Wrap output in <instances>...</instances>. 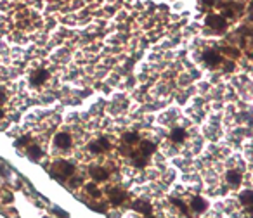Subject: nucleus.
<instances>
[{
    "label": "nucleus",
    "instance_id": "nucleus-16",
    "mask_svg": "<svg viewBox=\"0 0 253 218\" xmlns=\"http://www.w3.org/2000/svg\"><path fill=\"white\" fill-rule=\"evenodd\" d=\"M85 189L88 191V194H90L92 197H101V194H102V192L96 187V183H87V185H85Z\"/></svg>",
    "mask_w": 253,
    "mask_h": 218
},
{
    "label": "nucleus",
    "instance_id": "nucleus-6",
    "mask_svg": "<svg viewBox=\"0 0 253 218\" xmlns=\"http://www.w3.org/2000/svg\"><path fill=\"white\" fill-rule=\"evenodd\" d=\"M203 59H205V62H206L208 66H212V68H213V66H217L218 62L222 61L220 54H217L215 50H210V48L203 52Z\"/></svg>",
    "mask_w": 253,
    "mask_h": 218
},
{
    "label": "nucleus",
    "instance_id": "nucleus-25",
    "mask_svg": "<svg viewBox=\"0 0 253 218\" xmlns=\"http://www.w3.org/2000/svg\"><path fill=\"white\" fill-rule=\"evenodd\" d=\"M4 118V111H2V109H0V119Z\"/></svg>",
    "mask_w": 253,
    "mask_h": 218
},
{
    "label": "nucleus",
    "instance_id": "nucleus-4",
    "mask_svg": "<svg viewBox=\"0 0 253 218\" xmlns=\"http://www.w3.org/2000/svg\"><path fill=\"white\" fill-rule=\"evenodd\" d=\"M156 151V144L151 142V140H140V145H139V154H142L144 157H149L151 154H154Z\"/></svg>",
    "mask_w": 253,
    "mask_h": 218
},
{
    "label": "nucleus",
    "instance_id": "nucleus-26",
    "mask_svg": "<svg viewBox=\"0 0 253 218\" xmlns=\"http://www.w3.org/2000/svg\"><path fill=\"white\" fill-rule=\"evenodd\" d=\"M148 218H154V216H148Z\"/></svg>",
    "mask_w": 253,
    "mask_h": 218
},
{
    "label": "nucleus",
    "instance_id": "nucleus-22",
    "mask_svg": "<svg viewBox=\"0 0 253 218\" xmlns=\"http://www.w3.org/2000/svg\"><path fill=\"white\" fill-rule=\"evenodd\" d=\"M30 142V137H23V139H19V140H16V145H23V144H28Z\"/></svg>",
    "mask_w": 253,
    "mask_h": 218
},
{
    "label": "nucleus",
    "instance_id": "nucleus-23",
    "mask_svg": "<svg viewBox=\"0 0 253 218\" xmlns=\"http://www.w3.org/2000/svg\"><path fill=\"white\" fill-rule=\"evenodd\" d=\"M54 211H56V215H59V216H61V218H66V216H68V213H64L62 209L56 208V206H54Z\"/></svg>",
    "mask_w": 253,
    "mask_h": 218
},
{
    "label": "nucleus",
    "instance_id": "nucleus-24",
    "mask_svg": "<svg viewBox=\"0 0 253 218\" xmlns=\"http://www.w3.org/2000/svg\"><path fill=\"white\" fill-rule=\"evenodd\" d=\"M5 102V94H4V90H0V106Z\"/></svg>",
    "mask_w": 253,
    "mask_h": 218
},
{
    "label": "nucleus",
    "instance_id": "nucleus-8",
    "mask_svg": "<svg viewBox=\"0 0 253 218\" xmlns=\"http://www.w3.org/2000/svg\"><path fill=\"white\" fill-rule=\"evenodd\" d=\"M90 175H92V178H94V180L102 182V180L108 178V170L101 168V166H92V168H90Z\"/></svg>",
    "mask_w": 253,
    "mask_h": 218
},
{
    "label": "nucleus",
    "instance_id": "nucleus-18",
    "mask_svg": "<svg viewBox=\"0 0 253 218\" xmlns=\"http://www.w3.org/2000/svg\"><path fill=\"white\" fill-rule=\"evenodd\" d=\"M224 52H227L229 54V56L231 57H239V50H238V48H232V47H224Z\"/></svg>",
    "mask_w": 253,
    "mask_h": 218
},
{
    "label": "nucleus",
    "instance_id": "nucleus-12",
    "mask_svg": "<svg viewBox=\"0 0 253 218\" xmlns=\"http://www.w3.org/2000/svg\"><path fill=\"white\" fill-rule=\"evenodd\" d=\"M186 137H187V133H186L184 128H174L172 133H170V139L174 140V142H177V144H179V142H184Z\"/></svg>",
    "mask_w": 253,
    "mask_h": 218
},
{
    "label": "nucleus",
    "instance_id": "nucleus-15",
    "mask_svg": "<svg viewBox=\"0 0 253 218\" xmlns=\"http://www.w3.org/2000/svg\"><path fill=\"white\" fill-rule=\"evenodd\" d=\"M239 199H241V204L250 208V206H251V191H244L239 196Z\"/></svg>",
    "mask_w": 253,
    "mask_h": 218
},
{
    "label": "nucleus",
    "instance_id": "nucleus-11",
    "mask_svg": "<svg viewBox=\"0 0 253 218\" xmlns=\"http://www.w3.org/2000/svg\"><path fill=\"white\" fill-rule=\"evenodd\" d=\"M134 209L135 211H139V213H142V215H149L151 213V204H149L148 201H135L134 203Z\"/></svg>",
    "mask_w": 253,
    "mask_h": 218
},
{
    "label": "nucleus",
    "instance_id": "nucleus-3",
    "mask_svg": "<svg viewBox=\"0 0 253 218\" xmlns=\"http://www.w3.org/2000/svg\"><path fill=\"white\" fill-rule=\"evenodd\" d=\"M49 78V71L47 69H36L31 73L30 76V83L33 85V87H36V85H42V83H45Z\"/></svg>",
    "mask_w": 253,
    "mask_h": 218
},
{
    "label": "nucleus",
    "instance_id": "nucleus-9",
    "mask_svg": "<svg viewBox=\"0 0 253 218\" xmlns=\"http://www.w3.org/2000/svg\"><path fill=\"white\" fill-rule=\"evenodd\" d=\"M126 199V194L123 191H118V189H113V191L109 192V201L113 203V204H122L123 201Z\"/></svg>",
    "mask_w": 253,
    "mask_h": 218
},
{
    "label": "nucleus",
    "instance_id": "nucleus-10",
    "mask_svg": "<svg viewBox=\"0 0 253 218\" xmlns=\"http://www.w3.org/2000/svg\"><path fill=\"white\" fill-rule=\"evenodd\" d=\"M225 178H227V182H229V185H231V187H239V183H241L239 171L229 170V171H227V175H225Z\"/></svg>",
    "mask_w": 253,
    "mask_h": 218
},
{
    "label": "nucleus",
    "instance_id": "nucleus-2",
    "mask_svg": "<svg viewBox=\"0 0 253 218\" xmlns=\"http://www.w3.org/2000/svg\"><path fill=\"white\" fill-rule=\"evenodd\" d=\"M205 24L210 26L212 30H215V31H224L227 28L225 18H224V16H218V14H210V16H206Z\"/></svg>",
    "mask_w": 253,
    "mask_h": 218
},
{
    "label": "nucleus",
    "instance_id": "nucleus-14",
    "mask_svg": "<svg viewBox=\"0 0 253 218\" xmlns=\"http://www.w3.org/2000/svg\"><path fill=\"white\" fill-rule=\"evenodd\" d=\"M123 140H125L126 144H137V142L140 140V135L137 133V132H128V133L123 135Z\"/></svg>",
    "mask_w": 253,
    "mask_h": 218
},
{
    "label": "nucleus",
    "instance_id": "nucleus-5",
    "mask_svg": "<svg viewBox=\"0 0 253 218\" xmlns=\"http://www.w3.org/2000/svg\"><path fill=\"white\" fill-rule=\"evenodd\" d=\"M54 145L59 149H68L71 145V135L70 133H57L54 137Z\"/></svg>",
    "mask_w": 253,
    "mask_h": 218
},
{
    "label": "nucleus",
    "instance_id": "nucleus-17",
    "mask_svg": "<svg viewBox=\"0 0 253 218\" xmlns=\"http://www.w3.org/2000/svg\"><path fill=\"white\" fill-rule=\"evenodd\" d=\"M88 149H90L92 154H101L102 153V147L99 145V142H92V144H88Z\"/></svg>",
    "mask_w": 253,
    "mask_h": 218
},
{
    "label": "nucleus",
    "instance_id": "nucleus-20",
    "mask_svg": "<svg viewBox=\"0 0 253 218\" xmlns=\"http://www.w3.org/2000/svg\"><path fill=\"white\" fill-rule=\"evenodd\" d=\"M97 142H99V145L102 147V151H108V149L111 147V144L108 142V139H106V137H101V139L97 140Z\"/></svg>",
    "mask_w": 253,
    "mask_h": 218
},
{
    "label": "nucleus",
    "instance_id": "nucleus-1",
    "mask_svg": "<svg viewBox=\"0 0 253 218\" xmlns=\"http://www.w3.org/2000/svg\"><path fill=\"white\" fill-rule=\"evenodd\" d=\"M75 171V165L70 161H57L54 163V171H52V177H56L57 180H62V178H68L70 175H73Z\"/></svg>",
    "mask_w": 253,
    "mask_h": 218
},
{
    "label": "nucleus",
    "instance_id": "nucleus-27",
    "mask_svg": "<svg viewBox=\"0 0 253 218\" xmlns=\"http://www.w3.org/2000/svg\"><path fill=\"white\" fill-rule=\"evenodd\" d=\"M45 218H49V216H45Z\"/></svg>",
    "mask_w": 253,
    "mask_h": 218
},
{
    "label": "nucleus",
    "instance_id": "nucleus-19",
    "mask_svg": "<svg viewBox=\"0 0 253 218\" xmlns=\"http://www.w3.org/2000/svg\"><path fill=\"white\" fill-rule=\"evenodd\" d=\"M172 203H174L175 206H179V208H180V211H182L184 215H187V206L184 204L182 201H179V199H172Z\"/></svg>",
    "mask_w": 253,
    "mask_h": 218
},
{
    "label": "nucleus",
    "instance_id": "nucleus-21",
    "mask_svg": "<svg viewBox=\"0 0 253 218\" xmlns=\"http://www.w3.org/2000/svg\"><path fill=\"white\" fill-rule=\"evenodd\" d=\"M94 211H99V213H106V206L104 204H97V206H90Z\"/></svg>",
    "mask_w": 253,
    "mask_h": 218
},
{
    "label": "nucleus",
    "instance_id": "nucleus-7",
    "mask_svg": "<svg viewBox=\"0 0 253 218\" xmlns=\"http://www.w3.org/2000/svg\"><path fill=\"white\" fill-rule=\"evenodd\" d=\"M191 208H192V211H194V213H203V211L208 208V203H206L203 197H192Z\"/></svg>",
    "mask_w": 253,
    "mask_h": 218
},
{
    "label": "nucleus",
    "instance_id": "nucleus-13",
    "mask_svg": "<svg viewBox=\"0 0 253 218\" xmlns=\"http://www.w3.org/2000/svg\"><path fill=\"white\" fill-rule=\"evenodd\" d=\"M28 157H30L31 161H38L40 157L44 156V151L38 147V145H31V147H28Z\"/></svg>",
    "mask_w": 253,
    "mask_h": 218
}]
</instances>
